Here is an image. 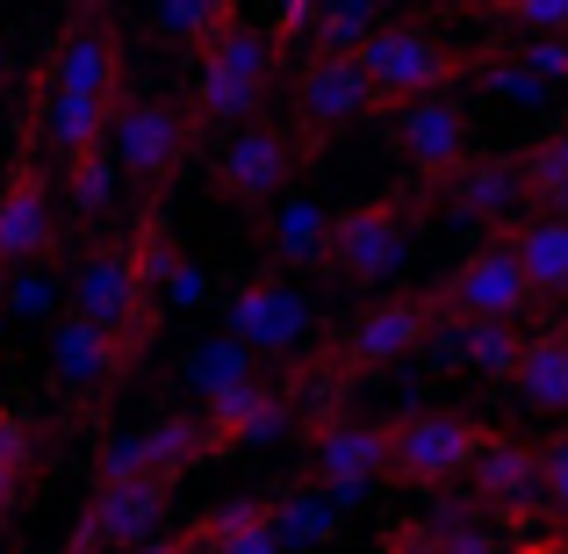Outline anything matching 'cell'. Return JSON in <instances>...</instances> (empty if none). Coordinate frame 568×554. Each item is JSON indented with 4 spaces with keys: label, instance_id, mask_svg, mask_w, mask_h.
Masks as SVG:
<instances>
[{
    "label": "cell",
    "instance_id": "1",
    "mask_svg": "<svg viewBox=\"0 0 568 554\" xmlns=\"http://www.w3.org/2000/svg\"><path fill=\"white\" fill-rule=\"evenodd\" d=\"M432 209V188L425 194H403V188H382L367 194V202H346L332 209V245H324V274L338 281V289H388V281L403 274V260H410L417 245V223H425Z\"/></svg>",
    "mask_w": 568,
    "mask_h": 554
},
{
    "label": "cell",
    "instance_id": "2",
    "mask_svg": "<svg viewBox=\"0 0 568 554\" xmlns=\"http://www.w3.org/2000/svg\"><path fill=\"white\" fill-rule=\"evenodd\" d=\"M281 66H288V43L274 37V29H260V22H237L231 37H216L202 58H194V115H202V130L216 123V130H245L252 115H260V101L274 94V80H281Z\"/></svg>",
    "mask_w": 568,
    "mask_h": 554
},
{
    "label": "cell",
    "instance_id": "3",
    "mask_svg": "<svg viewBox=\"0 0 568 554\" xmlns=\"http://www.w3.org/2000/svg\"><path fill=\"white\" fill-rule=\"evenodd\" d=\"M72 318H87L109 339H123L138 361L152 353V339H159V289L144 281L138 252H130V231L87 245V260L72 266Z\"/></svg>",
    "mask_w": 568,
    "mask_h": 554
},
{
    "label": "cell",
    "instance_id": "4",
    "mask_svg": "<svg viewBox=\"0 0 568 554\" xmlns=\"http://www.w3.org/2000/svg\"><path fill=\"white\" fill-rule=\"evenodd\" d=\"M58 173L43 159V72H37V94H29L22 115V144H14L8 173H0V266L22 274V266L51 260V238H58Z\"/></svg>",
    "mask_w": 568,
    "mask_h": 554
},
{
    "label": "cell",
    "instance_id": "5",
    "mask_svg": "<svg viewBox=\"0 0 568 554\" xmlns=\"http://www.w3.org/2000/svg\"><path fill=\"white\" fill-rule=\"evenodd\" d=\"M194 138H202V115H194V101H173V94H123V109H115V167H123V181L144 194V202H166V188L187 173L194 159Z\"/></svg>",
    "mask_w": 568,
    "mask_h": 554
},
{
    "label": "cell",
    "instance_id": "6",
    "mask_svg": "<svg viewBox=\"0 0 568 554\" xmlns=\"http://www.w3.org/2000/svg\"><path fill=\"white\" fill-rule=\"evenodd\" d=\"M310 440V469L303 483L324 490L338 512L367 497L375 483H388V454H396V417H346V411H317L303 425Z\"/></svg>",
    "mask_w": 568,
    "mask_h": 554
},
{
    "label": "cell",
    "instance_id": "7",
    "mask_svg": "<svg viewBox=\"0 0 568 554\" xmlns=\"http://www.w3.org/2000/svg\"><path fill=\"white\" fill-rule=\"evenodd\" d=\"M483 58L489 51H460V43L432 37V29H417V22H388L382 37L361 51V66H367V80H375L382 109L396 115V109H410V101L446 94L454 80H475Z\"/></svg>",
    "mask_w": 568,
    "mask_h": 554
},
{
    "label": "cell",
    "instance_id": "8",
    "mask_svg": "<svg viewBox=\"0 0 568 554\" xmlns=\"http://www.w3.org/2000/svg\"><path fill=\"white\" fill-rule=\"evenodd\" d=\"M310 159V138L295 123H245L209 152V194L231 209H266V202H288L295 173Z\"/></svg>",
    "mask_w": 568,
    "mask_h": 554
},
{
    "label": "cell",
    "instance_id": "9",
    "mask_svg": "<svg viewBox=\"0 0 568 554\" xmlns=\"http://www.w3.org/2000/svg\"><path fill=\"white\" fill-rule=\"evenodd\" d=\"M216 310H223V332L252 361H288V353H310V339H317V303L281 266H260V274L231 281Z\"/></svg>",
    "mask_w": 568,
    "mask_h": 554
},
{
    "label": "cell",
    "instance_id": "10",
    "mask_svg": "<svg viewBox=\"0 0 568 554\" xmlns=\"http://www.w3.org/2000/svg\"><path fill=\"white\" fill-rule=\"evenodd\" d=\"M489 440H497V425H489V417H475V411H410V417H396L388 483H403V490L468 483V469L483 461Z\"/></svg>",
    "mask_w": 568,
    "mask_h": 554
},
{
    "label": "cell",
    "instance_id": "11",
    "mask_svg": "<svg viewBox=\"0 0 568 554\" xmlns=\"http://www.w3.org/2000/svg\"><path fill=\"white\" fill-rule=\"evenodd\" d=\"M425 303L439 324H526L540 310V295H532V281L518 274V260L504 245H475L460 266H446L432 281Z\"/></svg>",
    "mask_w": 568,
    "mask_h": 554
},
{
    "label": "cell",
    "instance_id": "12",
    "mask_svg": "<svg viewBox=\"0 0 568 554\" xmlns=\"http://www.w3.org/2000/svg\"><path fill=\"white\" fill-rule=\"evenodd\" d=\"M432 332H439V318H432V303L425 295H382L375 310H361V318L338 332V346H332V389L338 382H361V374H382V367H403L410 353H425L432 346Z\"/></svg>",
    "mask_w": 568,
    "mask_h": 554
},
{
    "label": "cell",
    "instance_id": "13",
    "mask_svg": "<svg viewBox=\"0 0 568 554\" xmlns=\"http://www.w3.org/2000/svg\"><path fill=\"white\" fill-rule=\"evenodd\" d=\"M388 152H396L425 188H446L475 159V115H468V101H460V94H432V101L396 109V115H388Z\"/></svg>",
    "mask_w": 568,
    "mask_h": 554
},
{
    "label": "cell",
    "instance_id": "14",
    "mask_svg": "<svg viewBox=\"0 0 568 554\" xmlns=\"http://www.w3.org/2000/svg\"><path fill=\"white\" fill-rule=\"evenodd\" d=\"M43 80L51 94H87V101H123L130 94V51L123 29L101 14V22H65L58 43L43 51Z\"/></svg>",
    "mask_w": 568,
    "mask_h": 554
},
{
    "label": "cell",
    "instance_id": "15",
    "mask_svg": "<svg viewBox=\"0 0 568 554\" xmlns=\"http://www.w3.org/2000/svg\"><path fill=\"white\" fill-rule=\"evenodd\" d=\"M367 115H382V94L361 58H310L295 72V130L310 138V152L324 138H338L346 123H367Z\"/></svg>",
    "mask_w": 568,
    "mask_h": 554
},
{
    "label": "cell",
    "instance_id": "16",
    "mask_svg": "<svg viewBox=\"0 0 568 554\" xmlns=\"http://www.w3.org/2000/svg\"><path fill=\"white\" fill-rule=\"evenodd\" d=\"M526 202H532V194H526V167H518V152H475L446 188H432V209L468 216V223H483V231H497V238H511L518 223H526Z\"/></svg>",
    "mask_w": 568,
    "mask_h": 554
},
{
    "label": "cell",
    "instance_id": "17",
    "mask_svg": "<svg viewBox=\"0 0 568 554\" xmlns=\"http://www.w3.org/2000/svg\"><path fill=\"white\" fill-rule=\"evenodd\" d=\"M468 497L483 504V512H497L504 526H526V518L547 504L540 446H532V440H511V432H497V440L483 446V461L468 469Z\"/></svg>",
    "mask_w": 568,
    "mask_h": 554
},
{
    "label": "cell",
    "instance_id": "18",
    "mask_svg": "<svg viewBox=\"0 0 568 554\" xmlns=\"http://www.w3.org/2000/svg\"><path fill=\"white\" fill-rule=\"evenodd\" d=\"M138 367V353L123 346V339H109L101 324H87V318H58L51 324V374H58V389L65 396H80V403H101L123 374Z\"/></svg>",
    "mask_w": 568,
    "mask_h": 554
},
{
    "label": "cell",
    "instance_id": "19",
    "mask_svg": "<svg viewBox=\"0 0 568 554\" xmlns=\"http://www.w3.org/2000/svg\"><path fill=\"white\" fill-rule=\"evenodd\" d=\"M166 504H173V483H159V475H138V483L94 490V504H87L80 533H87V541H101L109 554H144V547L159 541V526H166Z\"/></svg>",
    "mask_w": 568,
    "mask_h": 554
},
{
    "label": "cell",
    "instance_id": "20",
    "mask_svg": "<svg viewBox=\"0 0 568 554\" xmlns=\"http://www.w3.org/2000/svg\"><path fill=\"white\" fill-rule=\"evenodd\" d=\"M202 417H209V432H216V446L231 454V446H260V440H281V432L295 425V396L281 382H245V389H231V396H209L202 403Z\"/></svg>",
    "mask_w": 568,
    "mask_h": 554
},
{
    "label": "cell",
    "instance_id": "21",
    "mask_svg": "<svg viewBox=\"0 0 568 554\" xmlns=\"http://www.w3.org/2000/svg\"><path fill=\"white\" fill-rule=\"evenodd\" d=\"M497 245L518 260V274L532 281V295H540V303L568 310V223L561 216H526L511 238H497Z\"/></svg>",
    "mask_w": 568,
    "mask_h": 554
},
{
    "label": "cell",
    "instance_id": "22",
    "mask_svg": "<svg viewBox=\"0 0 568 554\" xmlns=\"http://www.w3.org/2000/svg\"><path fill=\"white\" fill-rule=\"evenodd\" d=\"M260 245L274 266H324V245H332V209L317 194H288L274 216L260 223Z\"/></svg>",
    "mask_w": 568,
    "mask_h": 554
},
{
    "label": "cell",
    "instance_id": "23",
    "mask_svg": "<svg viewBox=\"0 0 568 554\" xmlns=\"http://www.w3.org/2000/svg\"><path fill=\"white\" fill-rule=\"evenodd\" d=\"M115 109L123 101H87V94H51V80H43V144L58 152V167L80 152H101V144L115 138Z\"/></svg>",
    "mask_w": 568,
    "mask_h": 554
},
{
    "label": "cell",
    "instance_id": "24",
    "mask_svg": "<svg viewBox=\"0 0 568 554\" xmlns=\"http://www.w3.org/2000/svg\"><path fill=\"white\" fill-rule=\"evenodd\" d=\"M432 353H439L446 367H475V374L511 382L526 339H518V324H439V332H432Z\"/></svg>",
    "mask_w": 568,
    "mask_h": 554
},
{
    "label": "cell",
    "instance_id": "25",
    "mask_svg": "<svg viewBox=\"0 0 568 554\" xmlns=\"http://www.w3.org/2000/svg\"><path fill=\"white\" fill-rule=\"evenodd\" d=\"M237 22H245L237 0H152V37L173 43V51H194V58L216 37H231Z\"/></svg>",
    "mask_w": 568,
    "mask_h": 554
},
{
    "label": "cell",
    "instance_id": "26",
    "mask_svg": "<svg viewBox=\"0 0 568 554\" xmlns=\"http://www.w3.org/2000/svg\"><path fill=\"white\" fill-rule=\"evenodd\" d=\"M511 389H518V403H532V411L568 417V346H561L555 332H532V339H526Z\"/></svg>",
    "mask_w": 568,
    "mask_h": 554
},
{
    "label": "cell",
    "instance_id": "27",
    "mask_svg": "<svg viewBox=\"0 0 568 554\" xmlns=\"http://www.w3.org/2000/svg\"><path fill=\"white\" fill-rule=\"evenodd\" d=\"M29 483H37V432H29V417L0 396V526L22 512Z\"/></svg>",
    "mask_w": 568,
    "mask_h": 554
},
{
    "label": "cell",
    "instance_id": "28",
    "mask_svg": "<svg viewBox=\"0 0 568 554\" xmlns=\"http://www.w3.org/2000/svg\"><path fill=\"white\" fill-rule=\"evenodd\" d=\"M274 533H281V547H332L338 541V504L324 490L295 483L274 497Z\"/></svg>",
    "mask_w": 568,
    "mask_h": 554
},
{
    "label": "cell",
    "instance_id": "29",
    "mask_svg": "<svg viewBox=\"0 0 568 554\" xmlns=\"http://www.w3.org/2000/svg\"><path fill=\"white\" fill-rule=\"evenodd\" d=\"M187 382L202 389V403L209 396H231V389H245V382H260V367H252V353L237 346L231 332H216V339H194L187 346Z\"/></svg>",
    "mask_w": 568,
    "mask_h": 554
},
{
    "label": "cell",
    "instance_id": "30",
    "mask_svg": "<svg viewBox=\"0 0 568 554\" xmlns=\"http://www.w3.org/2000/svg\"><path fill=\"white\" fill-rule=\"evenodd\" d=\"M518 167H526V194H532V209L568 223V123H561V130H547V138H532L526 152H518Z\"/></svg>",
    "mask_w": 568,
    "mask_h": 554
},
{
    "label": "cell",
    "instance_id": "31",
    "mask_svg": "<svg viewBox=\"0 0 568 554\" xmlns=\"http://www.w3.org/2000/svg\"><path fill=\"white\" fill-rule=\"evenodd\" d=\"M115 152L101 144V152H80V159H65L58 167V194H72V209L80 216H109V202H115Z\"/></svg>",
    "mask_w": 568,
    "mask_h": 554
},
{
    "label": "cell",
    "instance_id": "32",
    "mask_svg": "<svg viewBox=\"0 0 568 554\" xmlns=\"http://www.w3.org/2000/svg\"><path fill=\"white\" fill-rule=\"evenodd\" d=\"M468 14L518 22L526 37H568V0H468Z\"/></svg>",
    "mask_w": 568,
    "mask_h": 554
},
{
    "label": "cell",
    "instance_id": "33",
    "mask_svg": "<svg viewBox=\"0 0 568 554\" xmlns=\"http://www.w3.org/2000/svg\"><path fill=\"white\" fill-rule=\"evenodd\" d=\"M51 303H58V274H51V260L22 266V274L8 281V318H43Z\"/></svg>",
    "mask_w": 568,
    "mask_h": 554
},
{
    "label": "cell",
    "instance_id": "34",
    "mask_svg": "<svg viewBox=\"0 0 568 554\" xmlns=\"http://www.w3.org/2000/svg\"><path fill=\"white\" fill-rule=\"evenodd\" d=\"M375 554H446V533L425 526V518H388Z\"/></svg>",
    "mask_w": 568,
    "mask_h": 554
},
{
    "label": "cell",
    "instance_id": "35",
    "mask_svg": "<svg viewBox=\"0 0 568 554\" xmlns=\"http://www.w3.org/2000/svg\"><path fill=\"white\" fill-rule=\"evenodd\" d=\"M540 469H547V518L568 533V425L540 446Z\"/></svg>",
    "mask_w": 568,
    "mask_h": 554
},
{
    "label": "cell",
    "instance_id": "36",
    "mask_svg": "<svg viewBox=\"0 0 568 554\" xmlns=\"http://www.w3.org/2000/svg\"><path fill=\"white\" fill-rule=\"evenodd\" d=\"M159 295H173V303H202V295H209V274H202V266H194L187 260V252H181V260H173V274H166V289H159Z\"/></svg>",
    "mask_w": 568,
    "mask_h": 554
},
{
    "label": "cell",
    "instance_id": "37",
    "mask_svg": "<svg viewBox=\"0 0 568 554\" xmlns=\"http://www.w3.org/2000/svg\"><path fill=\"white\" fill-rule=\"evenodd\" d=\"M216 554H281V533H274V518H260L252 533H237V541H223Z\"/></svg>",
    "mask_w": 568,
    "mask_h": 554
},
{
    "label": "cell",
    "instance_id": "38",
    "mask_svg": "<svg viewBox=\"0 0 568 554\" xmlns=\"http://www.w3.org/2000/svg\"><path fill=\"white\" fill-rule=\"evenodd\" d=\"M65 8H72V22H101V14H109L115 0H65Z\"/></svg>",
    "mask_w": 568,
    "mask_h": 554
},
{
    "label": "cell",
    "instance_id": "39",
    "mask_svg": "<svg viewBox=\"0 0 568 554\" xmlns=\"http://www.w3.org/2000/svg\"><path fill=\"white\" fill-rule=\"evenodd\" d=\"M58 554H109V547H101V541H87V533L72 526V541H58Z\"/></svg>",
    "mask_w": 568,
    "mask_h": 554
},
{
    "label": "cell",
    "instance_id": "40",
    "mask_svg": "<svg viewBox=\"0 0 568 554\" xmlns=\"http://www.w3.org/2000/svg\"><path fill=\"white\" fill-rule=\"evenodd\" d=\"M14 80V58H8V43H0V87H8Z\"/></svg>",
    "mask_w": 568,
    "mask_h": 554
},
{
    "label": "cell",
    "instance_id": "41",
    "mask_svg": "<svg viewBox=\"0 0 568 554\" xmlns=\"http://www.w3.org/2000/svg\"><path fill=\"white\" fill-rule=\"evenodd\" d=\"M8 281H14V274H8V266H0V318H8Z\"/></svg>",
    "mask_w": 568,
    "mask_h": 554
},
{
    "label": "cell",
    "instance_id": "42",
    "mask_svg": "<svg viewBox=\"0 0 568 554\" xmlns=\"http://www.w3.org/2000/svg\"><path fill=\"white\" fill-rule=\"evenodd\" d=\"M555 339H561V346H568V310H561V318H555Z\"/></svg>",
    "mask_w": 568,
    "mask_h": 554
},
{
    "label": "cell",
    "instance_id": "43",
    "mask_svg": "<svg viewBox=\"0 0 568 554\" xmlns=\"http://www.w3.org/2000/svg\"><path fill=\"white\" fill-rule=\"evenodd\" d=\"M561 123H568V87H561Z\"/></svg>",
    "mask_w": 568,
    "mask_h": 554
}]
</instances>
